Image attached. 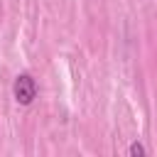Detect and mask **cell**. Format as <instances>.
I'll list each match as a JSON object with an SVG mask.
<instances>
[{
  "label": "cell",
  "instance_id": "1",
  "mask_svg": "<svg viewBox=\"0 0 157 157\" xmlns=\"http://www.w3.org/2000/svg\"><path fill=\"white\" fill-rule=\"evenodd\" d=\"M12 93H15V101L22 103V105H29L37 96V83L29 74H20L15 78V86H12Z\"/></svg>",
  "mask_w": 157,
  "mask_h": 157
},
{
  "label": "cell",
  "instance_id": "2",
  "mask_svg": "<svg viewBox=\"0 0 157 157\" xmlns=\"http://www.w3.org/2000/svg\"><path fill=\"white\" fill-rule=\"evenodd\" d=\"M128 152H130V157H145V152H147V150H145V145H140V142H132Z\"/></svg>",
  "mask_w": 157,
  "mask_h": 157
}]
</instances>
